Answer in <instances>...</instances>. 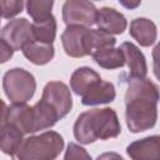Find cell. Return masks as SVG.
<instances>
[{
	"label": "cell",
	"instance_id": "cell-1",
	"mask_svg": "<svg viewBox=\"0 0 160 160\" xmlns=\"http://www.w3.org/2000/svg\"><path fill=\"white\" fill-rule=\"evenodd\" d=\"M159 88L149 79H128L125 119L128 129L136 134L155 126L158 120Z\"/></svg>",
	"mask_w": 160,
	"mask_h": 160
},
{
	"label": "cell",
	"instance_id": "cell-2",
	"mask_svg": "<svg viewBox=\"0 0 160 160\" xmlns=\"http://www.w3.org/2000/svg\"><path fill=\"white\" fill-rule=\"evenodd\" d=\"M121 125L118 114L111 108L92 109L80 114L74 124V136L80 144L108 140L119 136Z\"/></svg>",
	"mask_w": 160,
	"mask_h": 160
},
{
	"label": "cell",
	"instance_id": "cell-3",
	"mask_svg": "<svg viewBox=\"0 0 160 160\" xmlns=\"http://www.w3.org/2000/svg\"><path fill=\"white\" fill-rule=\"evenodd\" d=\"M64 150V139L56 131H45L24 139L16 158L19 160H52Z\"/></svg>",
	"mask_w": 160,
	"mask_h": 160
},
{
	"label": "cell",
	"instance_id": "cell-4",
	"mask_svg": "<svg viewBox=\"0 0 160 160\" xmlns=\"http://www.w3.org/2000/svg\"><path fill=\"white\" fill-rule=\"evenodd\" d=\"M2 89L11 102H28L35 94L36 81L29 71L14 68L4 74Z\"/></svg>",
	"mask_w": 160,
	"mask_h": 160
},
{
	"label": "cell",
	"instance_id": "cell-5",
	"mask_svg": "<svg viewBox=\"0 0 160 160\" xmlns=\"http://www.w3.org/2000/svg\"><path fill=\"white\" fill-rule=\"evenodd\" d=\"M98 9L90 0H66L62 5V20L69 25L91 26L96 24Z\"/></svg>",
	"mask_w": 160,
	"mask_h": 160
},
{
	"label": "cell",
	"instance_id": "cell-6",
	"mask_svg": "<svg viewBox=\"0 0 160 160\" xmlns=\"http://www.w3.org/2000/svg\"><path fill=\"white\" fill-rule=\"evenodd\" d=\"M1 122H10L19 128L24 134L38 132L34 106H29L26 102H12L9 108L2 102Z\"/></svg>",
	"mask_w": 160,
	"mask_h": 160
},
{
	"label": "cell",
	"instance_id": "cell-7",
	"mask_svg": "<svg viewBox=\"0 0 160 160\" xmlns=\"http://www.w3.org/2000/svg\"><path fill=\"white\" fill-rule=\"evenodd\" d=\"M49 104L58 114L59 119L66 116L72 108V98L70 89L66 84L61 81H50L45 85L42 90L41 99Z\"/></svg>",
	"mask_w": 160,
	"mask_h": 160
},
{
	"label": "cell",
	"instance_id": "cell-8",
	"mask_svg": "<svg viewBox=\"0 0 160 160\" xmlns=\"http://www.w3.org/2000/svg\"><path fill=\"white\" fill-rule=\"evenodd\" d=\"M1 40L6 41L15 51L22 50L24 46L34 41L32 24L25 18L10 20L1 30Z\"/></svg>",
	"mask_w": 160,
	"mask_h": 160
},
{
	"label": "cell",
	"instance_id": "cell-9",
	"mask_svg": "<svg viewBox=\"0 0 160 160\" xmlns=\"http://www.w3.org/2000/svg\"><path fill=\"white\" fill-rule=\"evenodd\" d=\"M88 34H89L88 26L69 25L61 35V44L66 55L71 58L88 56L89 55Z\"/></svg>",
	"mask_w": 160,
	"mask_h": 160
},
{
	"label": "cell",
	"instance_id": "cell-10",
	"mask_svg": "<svg viewBox=\"0 0 160 160\" xmlns=\"http://www.w3.org/2000/svg\"><path fill=\"white\" fill-rule=\"evenodd\" d=\"M126 154L134 160H160V135H151L132 141Z\"/></svg>",
	"mask_w": 160,
	"mask_h": 160
},
{
	"label": "cell",
	"instance_id": "cell-11",
	"mask_svg": "<svg viewBox=\"0 0 160 160\" xmlns=\"http://www.w3.org/2000/svg\"><path fill=\"white\" fill-rule=\"evenodd\" d=\"M121 51L125 56V64L129 68V79H144L148 74V64L144 54L140 49L129 41L120 45Z\"/></svg>",
	"mask_w": 160,
	"mask_h": 160
},
{
	"label": "cell",
	"instance_id": "cell-12",
	"mask_svg": "<svg viewBox=\"0 0 160 160\" xmlns=\"http://www.w3.org/2000/svg\"><path fill=\"white\" fill-rule=\"evenodd\" d=\"M115 96H116V91H115L114 84L100 79L96 82H94L81 95V104L86 105V106L109 104V102L114 101Z\"/></svg>",
	"mask_w": 160,
	"mask_h": 160
},
{
	"label": "cell",
	"instance_id": "cell-13",
	"mask_svg": "<svg viewBox=\"0 0 160 160\" xmlns=\"http://www.w3.org/2000/svg\"><path fill=\"white\" fill-rule=\"evenodd\" d=\"M96 25L100 30L111 34L118 35L122 34L128 26V21L125 16L119 12L118 10L112 8L104 6L100 10H98V18H96Z\"/></svg>",
	"mask_w": 160,
	"mask_h": 160
},
{
	"label": "cell",
	"instance_id": "cell-14",
	"mask_svg": "<svg viewBox=\"0 0 160 160\" xmlns=\"http://www.w3.org/2000/svg\"><path fill=\"white\" fill-rule=\"evenodd\" d=\"M130 36L136 40L140 46L148 48L152 45L158 36L156 25L146 18H136L130 22Z\"/></svg>",
	"mask_w": 160,
	"mask_h": 160
},
{
	"label": "cell",
	"instance_id": "cell-15",
	"mask_svg": "<svg viewBox=\"0 0 160 160\" xmlns=\"http://www.w3.org/2000/svg\"><path fill=\"white\" fill-rule=\"evenodd\" d=\"M1 138H0V149L4 154L10 155L11 158L16 156L24 139V132L10 122H1L0 125Z\"/></svg>",
	"mask_w": 160,
	"mask_h": 160
},
{
	"label": "cell",
	"instance_id": "cell-16",
	"mask_svg": "<svg viewBox=\"0 0 160 160\" xmlns=\"http://www.w3.org/2000/svg\"><path fill=\"white\" fill-rule=\"evenodd\" d=\"M24 56L35 65H45L50 62L55 55V50L52 44L41 42V41H31L21 50Z\"/></svg>",
	"mask_w": 160,
	"mask_h": 160
},
{
	"label": "cell",
	"instance_id": "cell-17",
	"mask_svg": "<svg viewBox=\"0 0 160 160\" xmlns=\"http://www.w3.org/2000/svg\"><path fill=\"white\" fill-rule=\"evenodd\" d=\"M100 75L91 68L82 66L78 68L70 78V88L74 91V94L81 96L94 82L100 80Z\"/></svg>",
	"mask_w": 160,
	"mask_h": 160
},
{
	"label": "cell",
	"instance_id": "cell-18",
	"mask_svg": "<svg viewBox=\"0 0 160 160\" xmlns=\"http://www.w3.org/2000/svg\"><path fill=\"white\" fill-rule=\"evenodd\" d=\"M91 56H92L94 61L102 69L112 70V69L122 68L125 65V56L120 48L115 49L112 46V48L101 49V50L94 52Z\"/></svg>",
	"mask_w": 160,
	"mask_h": 160
},
{
	"label": "cell",
	"instance_id": "cell-19",
	"mask_svg": "<svg viewBox=\"0 0 160 160\" xmlns=\"http://www.w3.org/2000/svg\"><path fill=\"white\" fill-rule=\"evenodd\" d=\"M115 44H116V39L111 34H108L100 29H90L89 28V34H88L89 55H92L94 52H96L101 49L112 48Z\"/></svg>",
	"mask_w": 160,
	"mask_h": 160
},
{
	"label": "cell",
	"instance_id": "cell-20",
	"mask_svg": "<svg viewBox=\"0 0 160 160\" xmlns=\"http://www.w3.org/2000/svg\"><path fill=\"white\" fill-rule=\"evenodd\" d=\"M32 34H34V40L52 44L56 36V20L54 15H51L44 21H34Z\"/></svg>",
	"mask_w": 160,
	"mask_h": 160
},
{
	"label": "cell",
	"instance_id": "cell-21",
	"mask_svg": "<svg viewBox=\"0 0 160 160\" xmlns=\"http://www.w3.org/2000/svg\"><path fill=\"white\" fill-rule=\"evenodd\" d=\"M54 0H26V10L34 21H44L50 18Z\"/></svg>",
	"mask_w": 160,
	"mask_h": 160
},
{
	"label": "cell",
	"instance_id": "cell-22",
	"mask_svg": "<svg viewBox=\"0 0 160 160\" xmlns=\"http://www.w3.org/2000/svg\"><path fill=\"white\" fill-rule=\"evenodd\" d=\"M1 16L4 19H11L20 14L24 9V0H0Z\"/></svg>",
	"mask_w": 160,
	"mask_h": 160
},
{
	"label": "cell",
	"instance_id": "cell-23",
	"mask_svg": "<svg viewBox=\"0 0 160 160\" xmlns=\"http://www.w3.org/2000/svg\"><path fill=\"white\" fill-rule=\"evenodd\" d=\"M64 159H66V160H69V159H86V160H89V159H91V156L80 145H76L74 142H70L68 145L66 151H65Z\"/></svg>",
	"mask_w": 160,
	"mask_h": 160
},
{
	"label": "cell",
	"instance_id": "cell-24",
	"mask_svg": "<svg viewBox=\"0 0 160 160\" xmlns=\"http://www.w3.org/2000/svg\"><path fill=\"white\" fill-rule=\"evenodd\" d=\"M152 71L158 80H160V42L152 50Z\"/></svg>",
	"mask_w": 160,
	"mask_h": 160
},
{
	"label": "cell",
	"instance_id": "cell-25",
	"mask_svg": "<svg viewBox=\"0 0 160 160\" xmlns=\"http://www.w3.org/2000/svg\"><path fill=\"white\" fill-rule=\"evenodd\" d=\"M0 45H1V62H6L14 54V49L4 40L0 39Z\"/></svg>",
	"mask_w": 160,
	"mask_h": 160
},
{
	"label": "cell",
	"instance_id": "cell-26",
	"mask_svg": "<svg viewBox=\"0 0 160 160\" xmlns=\"http://www.w3.org/2000/svg\"><path fill=\"white\" fill-rule=\"evenodd\" d=\"M118 1L121 6H124L125 9H129V10H134L141 4V0H118Z\"/></svg>",
	"mask_w": 160,
	"mask_h": 160
},
{
	"label": "cell",
	"instance_id": "cell-27",
	"mask_svg": "<svg viewBox=\"0 0 160 160\" xmlns=\"http://www.w3.org/2000/svg\"><path fill=\"white\" fill-rule=\"evenodd\" d=\"M96 1H100V0H96Z\"/></svg>",
	"mask_w": 160,
	"mask_h": 160
}]
</instances>
